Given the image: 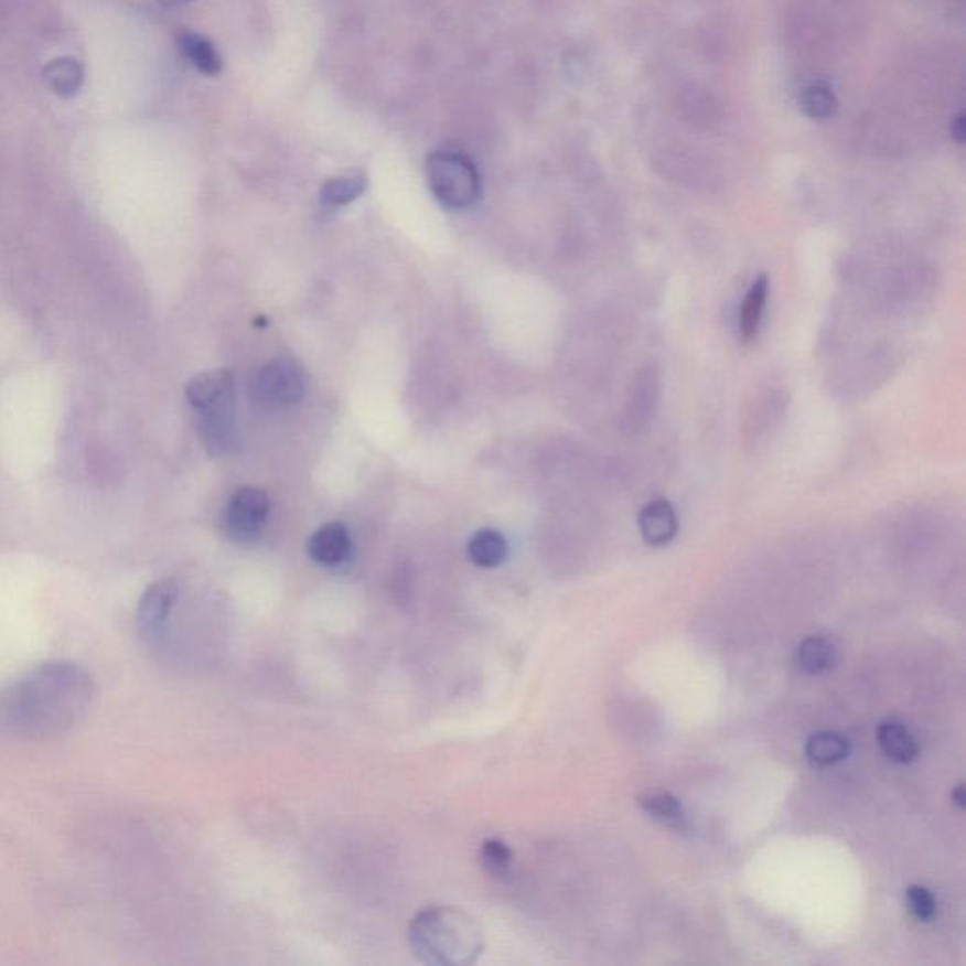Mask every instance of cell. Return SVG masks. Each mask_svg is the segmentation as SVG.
I'll return each mask as SVG.
<instances>
[{
	"mask_svg": "<svg viewBox=\"0 0 966 966\" xmlns=\"http://www.w3.org/2000/svg\"><path fill=\"white\" fill-rule=\"evenodd\" d=\"M352 536L342 523H326L308 540V556L321 567H344L352 559Z\"/></svg>",
	"mask_w": 966,
	"mask_h": 966,
	"instance_id": "7",
	"label": "cell"
},
{
	"mask_svg": "<svg viewBox=\"0 0 966 966\" xmlns=\"http://www.w3.org/2000/svg\"><path fill=\"white\" fill-rule=\"evenodd\" d=\"M836 659H838V652H836L835 644L819 634L804 638L797 650L798 668L809 676L829 673L830 668L836 665Z\"/></svg>",
	"mask_w": 966,
	"mask_h": 966,
	"instance_id": "13",
	"label": "cell"
},
{
	"mask_svg": "<svg viewBox=\"0 0 966 966\" xmlns=\"http://www.w3.org/2000/svg\"><path fill=\"white\" fill-rule=\"evenodd\" d=\"M178 46L183 57L190 61L191 65L195 66L196 71H201L208 76H216L222 71V57L216 52V47L208 40L203 39L201 34L183 33L178 39Z\"/></svg>",
	"mask_w": 966,
	"mask_h": 966,
	"instance_id": "16",
	"label": "cell"
},
{
	"mask_svg": "<svg viewBox=\"0 0 966 966\" xmlns=\"http://www.w3.org/2000/svg\"><path fill=\"white\" fill-rule=\"evenodd\" d=\"M642 538L650 546H665L678 533V516L673 504L659 498L646 504L638 516Z\"/></svg>",
	"mask_w": 966,
	"mask_h": 966,
	"instance_id": "9",
	"label": "cell"
},
{
	"mask_svg": "<svg viewBox=\"0 0 966 966\" xmlns=\"http://www.w3.org/2000/svg\"><path fill=\"white\" fill-rule=\"evenodd\" d=\"M97 700L92 673L74 661H47L0 687V732L53 738L78 727Z\"/></svg>",
	"mask_w": 966,
	"mask_h": 966,
	"instance_id": "1",
	"label": "cell"
},
{
	"mask_svg": "<svg viewBox=\"0 0 966 966\" xmlns=\"http://www.w3.org/2000/svg\"><path fill=\"white\" fill-rule=\"evenodd\" d=\"M466 551L477 567L496 568L508 557V543L498 530L482 529L472 535Z\"/></svg>",
	"mask_w": 966,
	"mask_h": 966,
	"instance_id": "14",
	"label": "cell"
},
{
	"mask_svg": "<svg viewBox=\"0 0 966 966\" xmlns=\"http://www.w3.org/2000/svg\"><path fill=\"white\" fill-rule=\"evenodd\" d=\"M251 393L257 405L268 410L294 406L304 395L301 368L291 359L270 361L255 374Z\"/></svg>",
	"mask_w": 966,
	"mask_h": 966,
	"instance_id": "4",
	"label": "cell"
},
{
	"mask_svg": "<svg viewBox=\"0 0 966 966\" xmlns=\"http://www.w3.org/2000/svg\"><path fill=\"white\" fill-rule=\"evenodd\" d=\"M906 904L915 920L931 921L936 915V899L923 886H910L906 889Z\"/></svg>",
	"mask_w": 966,
	"mask_h": 966,
	"instance_id": "21",
	"label": "cell"
},
{
	"mask_svg": "<svg viewBox=\"0 0 966 966\" xmlns=\"http://www.w3.org/2000/svg\"><path fill=\"white\" fill-rule=\"evenodd\" d=\"M44 79L61 97H74L84 82V71L76 61L57 60L44 71Z\"/></svg>",
	"mask_w": 966,
	"mask_h": 966,
	"instance_id": "17",
	"label": "cell"
},
{
	"mask_svg": "<svg viewBox=\"0 0 966 966\" xmlns=\"http://www.w3.org/2000/svg\"><path fill=\"white\" fill-rule=\"evenodd\" d=\"M366 190V178L363 174L331 178L321 190V201L329 206H344L363 195Z\"/></svg>",
	"mask_w": 966,
	"mask_h": 966,
	"instance_id": "19",
	"label": "cell"
},
{
	"mask_svg": "<svg viewBox=\"0 0 966 966\" xmlns=\"http://www.w3.org/2000/svg\"><path fill=\"white\" fill-rule=\"evenodd\" d=\"M429 185L448 208H469L482 195L476 164L458 151H437L427 163Z\"/></svg>",
	"mask_w": 966,
	"mask_h": 966,
	"instance_id": "3",
	"label": "cell"
},
{
	"mask_svg": "<svg viewBox=\"0 0 966 966\" xmlns=\"http://www.w3.org/2000/svg\"><path fill=\"white\" fill-rule=\"evenodd\" d=\"M806 758L814 766H833L842 763L849 755V744L846 738L830 731H819L806 740Z\"/></svg>",
	"mask_w": 966,
	"mask_h": 966,
	"instance_id": "15",
	"label": "cell"
},
{
	"mask_svg": "<svg viewBox=\"0 0 966 966\" xmlns=\"http://www.w3.org/2000/svg\"><path fill=\"white\" fill-rule=\"evenodd\" d=\"M163 7H180V4H185V2H190V0H159Z\"/></svg>",
	"mask_w": 966,
	"mask_h": 966,
	"instance_id": "24",
	"label": "cell"
},
{
	"mask_svg": "<svg viewBox=\"0 0 966 966\" xmlns=\"http://www.w3.org/2000/svg\"><path fill=\"white\" fill-rule=\"evenodd\" d=\"M180 588L172 578L159 580L148 588L137 610L138 633L150 646H158L170 615L174 612Z\"/></svg>",
	"mask_w": 966,
	"mask_h": 966,
	"instance_id": "6",
	"label": "cell"
},
{
	"mask_svg": "<svg viewBox=\"0 0 966 966\" xmlns=\"http://www.w3.org/2000/svg\"><path fill=\"white\" fill-rule=\"evenodd\" d=\"M876 738H878V744L882 748L883 753L893 763H912L920 753V745L915 742L914 734L908 731L904 724L897 723V721L880 723Z\"/></svg>",
	"mask_w": 966,
	"mask_h": 966,
	"instance_id": "12",
	"label": "cell"
},
{
	"mask_svg": "<svg viewBox=\"0 0 966 966\" xmlns=\"http://www.w3.org/2000/svg\"><path fill=\"white\" fill-rule=\"evenodd\" d=\"M480 865L482 869L495 878V880H506L512 874V865H514V854L509 849L508 844L498 840V838H487L480 846Z\"/></svg>",
	"mask_w": 966,
	"mask_h": 966,
	"instance_id": "18",
	"label": "cell"
},
{
	"mask_svg": "<svg viewBox=\"0 0 966 966\" xmlns=\"http://www.w3.org/2000/svg\"><path fill=\"white\" fill-rule=\"evenodd\" d=\"M190 405L196 410L235 397V378L229 371H208L191 379L185 387Z\"/></svg>",
	"mask_w": 966,
	"mask_h": 966,
	"instance_id": "8",
	"label": "cell"
},
{
	"mask_svg": "<svg viewBox=\"0 0 966 966\" xmlns=\"http://www.w3.org/2000/svg\"><path fill=\"white\" fill-rule=\"evenodd\" d=\"M952 137H954L955 142H959V144H963V142H965L966 124L963 116H959V118L955 119L954 124H952Z\"/></svg>",
	"mask_w": 966,
	"mask_h": 966,
	"instance_id": "22",
	"label": "cell"
},
{
	"mask_svg": "<svg viewBox=\"0 0 966 966\" xmlns=\"http://www.w3.org/2000/svg\"><path fill=\"white\" fill-rule=\"evenodd\" d=\"M270 498L257 487H240L223 512V535L230 543H255L267 527Z\"/></svg>",
	"mask_w": 966,
	"mask_h": 966,
	"instance_id": "5",
	"label": "cell"
},
{
	"mask_svg": "<svg viewBox=\"0 0 966 966\" xmlns=\"http://www.w3.org/2000/svg\"><path fill=\"white\" fill-rule=\"evenodd\" d=\"M952 801H954V803L957 804V806H959V808H965L966 797H965V787H963V784L957 785V787H955V790L952 791Z\"/></svg>",
	"mask_w": 966,
	"mask_h": 966,
	"instance_id": "23",
	"label": "cell"
},
{
	"mask_svg": "<svg viewBox=\"0 0 966 966\" xmlns=\"http://www.w3.org/2000/svg\"><path fill=\"white\" fill-rule=\"evenodd\" d=\"M638 806L647 816L665 825L676 833H686L691 829V823L687 819L686 809L673 793L666 791H647L638 797Z\"/></svg>",
	"mask_w": 966,
	"mask_h": 966,
	"instance_id": "10",
	"label": "cell"
},
{
	"mask_svg": "<svg viewBox=\"0 0 966 966\" xmlns=\"http://www.w3.org/2000/svg\"><path fill=\"white\" fill-rule=\"evenodd\" d=\"M408 941L414 954L427 965H472L485 949L482 925L455 906L425 908L414 915Z\"/></svg>",
	"mask_w": 966,
	"mask_h": 966,
	"instance_id": "2",
	"label": "cell"
},
{
	"mask_svg": "<svg viewBox=\"0 0 966 966\" xmlns=\"http://www.w3.org/2000/svg\"><path fill=\"white\" fill-rule=\"evenodd\" d=\"M801 108L812 119H829L838 110V98L829 85L812 84L801 95Z\"/></svg>",
	"mask_w": 966,
	"mask_h": 966,
	"instance_id": "20",
	"label": "cell"
},
{
	"mask_svg": "<svg viewBox=\"0 0 966 966\" xmlns=\"http://www.w3.org/2000/svg\"><path fill=\"white\" fill-rule=\"evenodd\" d=\"M769 291H771L769 276H759L758 280L751 283V288L745 293L744 302H742V308H740V315H738V331H740V336L745 342H750V340L758 336L759 326H761V321H763L764 307H766V301H769Z\"/></svg>",
	"mask_w": 966,
	"mask_h": 966,
	"instance_id": "11",
	"label": "cell"
}]
</instances>
